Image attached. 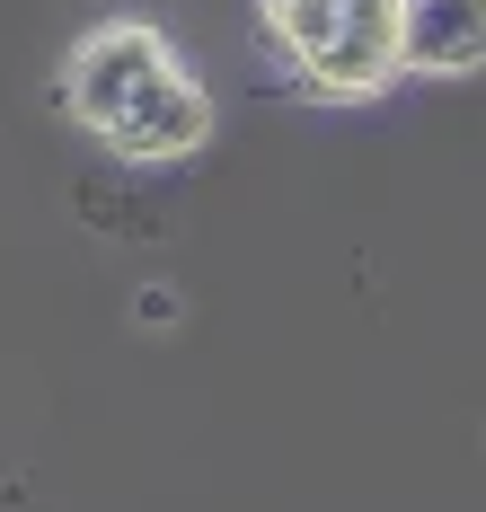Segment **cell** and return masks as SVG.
<instances>
[{"instance_id": "6da1fadb", "label": "cell", "mask_w": 486, "mask_h": 512, "mask_svg": "<svg viewBox=\"0 0 486 512\" xmlns=\"http://www.w3.org/2000/svg\"><path fill=\"white\" fill-rule=\"evenodd\" d=\"M177 53L160 45V27H98V36H80V53L62 62V106L89 124V133H115L133 98L160 80Z\"/></svg>"}, {"instance_id": "3957f363", "label": "cell", "mask_w": 486, "mask_h": 512, "mask_svg": "<svg viewBox=\"0 0 486 512\" xmlns=\"http://www.w3.org/2000/svg\"><path fill=\"white\" fill-rule=\"evenodd\" d=\"M204 133H213V98H204V80L168 62L160 80L133 98V115L115 124L107 142L124 159H186V151H204Z\"/></svg>"}, {"instance_id": "277c9868", "label": "cell", "mask_w": 486, "mask_h": 512, "mask_svg": "<svg viewBox=\"0 0 486 512\" xmlns=\"http://www.w3.org/2000/svg\"><path fill=\"white\" fill-rule=\"evenodd\" d=\"M486 62V0H407L398 71H469Z\"/></svg>"}, {"instance_id": "5b68a950", "label": "cell", "mask_w": 486, "mask_h": 512, "mask_svg": "<svg viewBox=\"0 0 486 512\" xmlns=\"http://www.w3.org/2000/svg\"><path fill=\"white\" fill-rule=\"evenodd\" d=\"M266 27H274V45L310 71L336 45V27H345V0H266Z\"/></svg>"}, {"instance_id": "7a4b0ae2", "label": "cell", "mask_w": 486, "mask_h": 512, "mask_svg": "<svg viewBox=\"0 0 486 512\" xmlns=\"http://www.w3.org/2000/svg\"><path fill=\"white\" fill-rule=\"evenodd\" d=\"M398 27H407V0H345V27H336V45L301 71L319 98H372L389 89V71H398Z\"/></svg>"}]
</instances>
